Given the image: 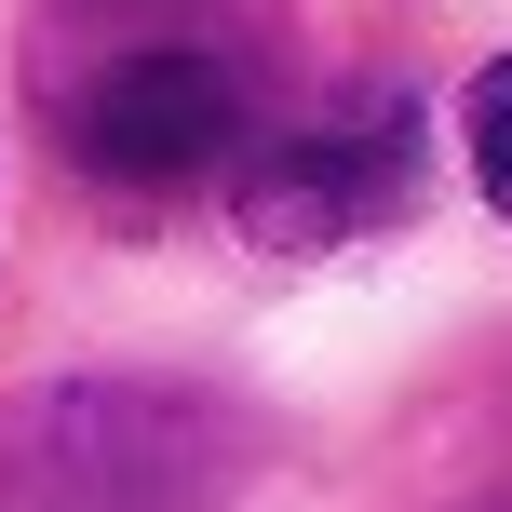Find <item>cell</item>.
Here are the masks:
<instances>
[{"instance_id":"cell-2","label":"cell","mask_w":512,"mask_h":512,"mask_svg":"<svg viewBox=\"0 0 512 512\" xmlns=\"http://www.w3.org/2000/svg\"><path fill=\"white\" fill-rule=\"evenodd\" d=\"M230 162H243L230 216H243V243H270V256H324V243L391 230V216L418 203V176H432L405 95H364L351 122H297V135H270V149H230Z\"/></svg>"},{"instance_id":"cell-3","label":"cell","mask_w":512,"mask_h":512,"mask_svg":"<svg viewBox=\"0 0 512 512\" xmlns=\"http://www.w3.org/2000/svg\"><path fill=\"white\" fill-rule=\"evenodd\" d=\"M68 149L122 189H189L243 149V81L189 41H149V54H108L68 108Z\"/></svg>"},{"instance_id":"cell-4","label":"cell","mask_w":512,"mask_h":512,"mask_svg":"<svg viewBox=\"0 0 512 512\" xmlns=\"http://www.w3.org/2000/svg\"><path fill=\"white\" fill-rule=\"evenodd\" d=\"M459 149H472V189L512 216V54H499V68H472V95H459Z\"/></svg>"},{"instance_id":"cell-1","label":"cell","mask_w":512,"mask_h":512,"mask_svg":"<svg viewBox=\"0 0 512 512\" xmlns=\"http://www.w3.org/2000/svg\"><path fill=\"white\" fill-rule=\"evenodd\" d=\"M203 445L149 391H41L0 405V512H203Z\"/></svg>"}]
</instances>
